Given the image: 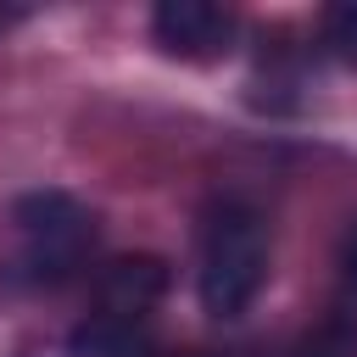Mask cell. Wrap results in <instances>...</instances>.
<instances>
[{"mask_svg": "<svg viewBox=\"0 0 357 357\" xmlns=\"http://www.w3.org/2000/svg\"><path fill=\"white\" fill-rule=\"evenodd\" d=\"M151 33L173 56H218L234 39V17L212 0H162L151 17Z\"/></svg>", "mask_w": 357, "mask_h": 357, "instance_id": "3957f363", "label": "cell"}, {"mask_svg": "<svg viewBox=\"0 0 357 357\" xmlns=\"http://www.w3.org/2000/svg\"><path fill=\"white\" fill-rule=\"evenodd\" d=\"M268 279V229L245 201H218L201 229V307L212 318H240Z\"/></svg>", "mask_w": 357, "mask_h": 357, "instance_id": "6da1fadb", "label": "cell"}, {"mask_svg": "<svg viewBox=\"0 0 357 357\" xmlns=\"http://www.w3.org/2000/svg\"><path fill=\"white\" fill-rule=\"evenodd\" d=\"M95 296H100V312L151 318V307L167 296V262L151 257V251H139V257H117V262H106Z\"/></svg>", "mask_w": 357, "mask_h": 357, "instance_id": "277c9868", "label": "cell"}, {"mask_svg": "<svg viewBox=\"0 0 357 357\" xmlns=\"http://www.w3.org/2000/svg\"><path fill=\"white\" fill-rule=\"evenodd\" d=\"M17 223V257H11V273L22 284H67L89 245H95V218L67 195V190H33L17 201L11 212Z\"/></svg>", "mask_w": 357, "mask_h": 357, "instance_id": "7a4b0ae2", "label": "cell"}, {"mask_svg": "<svg viewBox=\"0 0 357 357\" xmlns=\"http://www.w3.org/2000/svg\"><path fill=\"white\" fill-rule=\"evenodd\" d=\"M67 357H156V351H151V318L89 312V318L67 335Z\"/></svg>", "mask_w": 357, "mask_h": 357, "instance_id": "5b68a950", "label": "cell"}, {"mask_svg": "<svg viewBox=\"0 0 357 357\" xmlns=\"http://www.w3.org/2000/svg\"><path fill=\"white\" fill-rule=\"evenodd\" d=\"M340 268H346V284L357 290V229L346 234V251H340Z\"/></svg>", "mask_w": 357, "mask_h": 357, "instance_id": "52a82bcc", "label": "cell"}, {"mask_svg": "<svg viewBox=\"0 0 357 357\" xmlns=\"http://www.w3.org/2000/svg\"><path fill=\"white\" fill-rule=\"evenodd\" d=\"M324 28H329V45H340L346 56H357V0H346V6H329Z\"/></svg>", "mask_w": 357, "mask_h": 357, "instance_id": "8992f818", "label": "cell"}]
</instances>
